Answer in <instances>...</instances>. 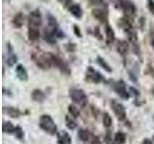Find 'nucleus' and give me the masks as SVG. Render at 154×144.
Returning <instances> with one entry per match:
<instances>
[{"label": "nucleus", "mask_w": 154, "mask_h": 144, "mask_svg": "<svg viewBox=\"0 0 154 144\" xmlns=\"http://www.w3.org/2000/svg\"><path fill=\"white\" fill-rule=\"evenodd\" d=\"M96 62H97V64H98V65L100 66V67H102V68L105 70V71H107V72H109V73H111V72L113 71V69H112V67H111L110 65H109V64L107 62H106L102 57H100V56H98L97 58H96Z\"/></svg>", "instance_id": "nucleus-19"}, {"label": "nucleus", "mask_w": 154, "mask_h": 144, "mask_svg": "<svg viewBox=\"0 0 154 144\" xmlns=\"http://www.w3.org/2000/svg\"><path fill=\"white\" fill-rule=\"evenodd\" d=\"M106 144H117L115 142L114 138H111L110 134H107V136H106Z\"/></svg>", "instance_id": "nucleus-32"}, {"label": "nucleus", "mask_w": 154, "mask_h": 144, "mask_svg": "<svg viewBox=\"0 0 154 144\" xmlns=\"http://www.w3.org/2000/svg\"><path fill=\"white\" fill-rule=\"evenodd\" d=\"M28 23H29V27L40 28V26L42 23V14L38 10H35V11H33L29 14Z\"/></svg>", "instance_id": "nucleus-6"}, {"label": "nucleus", "mask_w": 154, "mask_h": 144, "mask_svg": "<svg viewBox=\"0 0 154 144\" xmlns=\"http://www.w3.org/2000/svg\"><path fill=\"white\" fill-rule=\"evenodd\" d=\"M66 49L69 52H73L76 49V45L74 44V43L69 42V43H67V44H66Z\"/></svg>", "instance_id": "nucleus-27"}, {"label": "nucleus", "mask_w": 154, "mask_h": 144, "mask_svg": "<svg viewBox=\"0 0 154 144\" xmlns=\"http://www.w3.org/2000/svg\"><path fill=\"white\" fill-rule=\"evenodd\" d=\"M16 73L17 78L20 81H27L28 80V72L22 64H17L16 67Z\"/></svg>", "instance_id": "nucleus-15"}, {"label": "nucleus", "mask_w": 154, "mask_h": 144, "mask_svg": "<svg viewBox=\"0 0 154 144\" xmlns=\"http://www.w3.org/2000/svg\"><path fill=\"white\" fill-rule=\"evenodd\" d=\"M31 97L32 99L35 101V102H38V103H43L45 101V94L43 92L42 90L41 89H34L31 93Z\"/></svg>", "instance_id": "nucleus-14"}, {"label": "nucleus", "mask_w": 154, "mask_h": 144, "mask_svg": "<svg viewBox=\"0 0 154 144\" xmlns=\"http://www.w3.org/2000/svg\"><path fill=\"white\" fill-rule=\"evenodd\" d=\"M130 92H131L134 96H139L140 95V91L137 89V88H135L134 86H130Z\"/></svg>", "instance_id": "nucleus-31"}, {"label": "nucleus", "mask_w": 154, "mask_h": 144, "mask_svg": "<svg viewBox=\"0 0 154 144\" xmlns=\"http://www.w3.org/2000/svg\"><path fill=\"white\" fill-rule=\"evenodd\" d=\"M105 35H106V42H107L108 44H112L116 40V35H115L114 29L108 23L105 25Z\"/></svg>", "instance_id": "nucleus-11"}, {"label": "nucleus", "mask_w": 154, "mask_h": 144, "mask_svg": "<svg viewBox=\"0 0 154 144\" xmlns=\"http://www.w3.org/2000/svg\"><path fill=\"white\" fill-rule=\"evenodd\" d=\"M14 136H16L17 138L18 139H22L23 136H24V132H23V130L19 127V126H17L16 129H14Z\"/></svg>", "instance_id": "nucleus-26"}, {"label": "nucleus", "mask_w": 154, "mask_h": 144, "mask_svg": "<svg viewBox=\"0 0 154 144\" xmlns=\"http://www.w3.org/2000/svg\"><path fill=\"white\" fill-rule=\"evenodd\" d=\"M4 113H7L10 117L12 118H17L19 117V115H21V112L17 108L14 107H4L3 108Z\"/></svg>", "instance_id": "nucleus-17"}, {"label": "nucleus", "mask_w": 154, "mask_h": 144, "mask_svg": "<svg viewBox=\"0 0 154 144\" xmlns=\"http://www.w3.org/2000/svg\"><path fill=\"white\" fill-rule=\"evenodd\" d=\"M40 127L47 134H57V126L53 118L48 114H43L40 117Z\"/></svg>", "instance_id": "nucleus-2"}, {"label": "nucleus", "mask_w": 154, "mask_h": 144, "mask_svg": "<svg viewBox=\"0 0 154 144\" xmlns=\"http://www.w3.org/2000/svg\"><path fill=\"white\" fill-rule=\"evenodd\" d=\"M111 108H112L114 113L116 114V116H117V118L119 121L125 120V118H126V110H125V108L123 107L122 104L117 102L116 100H112V102H111Z\"/></svg>", "instance_id": "nucleus-5"}, {"label": "nucleus", "mask_w": 154, "mask_h": 144, "mask_svg": "<svg viewBox=\"0 0 154 144\" xmlns=\"http://www.w3.org/2000/svg\"><path fill=\"white\" fill-rule=\"evenodd\" d=\"M31 59L34 61L38 67H40L42 70H47L49 69L52 65V62L50 59L49 54L46 55L45 53H42L40 51L33 52L31 55Z\"/></svg>", "instance_id": "nucleus-1"}, {"label": "nucleus", "mask_w": 154, "mask_h": 144, "mask_svg": "<svg viewBox=\"0 0 154 144\" xmlns=\"http://www.w3.org/2000/svg\"><path fill=\"white\" fill-rule=\"evenodd\" d=\"M112 123H113V120H112V117L110 116L109 113L105 112L104 115H103V125L105 128H110L112 126Z\"/></svg>", "instance_id": "nucleus-24"}, {"label": "nucleus", "mask_w": 154, "mask_h": 144, "mask_svg": "<svg viewBox=\"0 0 154 144\" xmlns=\"http://www.w3.org/2000/svg\"><path fill=\"white\" fill-rule=\"evenodd\" d=\"M57 142L58 144H71L70 136L66 132H63L62 134L57 133Z\"/></svg>", "instance_id": "nucleus-18"}, {"label": "nucleus", "mask_w": 154, "mask_h": 144, "mask_svg": "<svg viewBox=\"0 0 154 144\" xmlns=\"http://www.w3.org/2000/svg\"><path fill=\"white\" fill-rule=\"evenodd\" d=\"M116 49L119 52V54L122 56H126L129 51V44L126 40H118L116 44Z\"/></svg>", "instance_id": "nucleus-10"}, {"label": "nucleus", "mask_w": 154, "mask_h": 144, "mask_svg": "<svg viewBox=\"0 0 154 144\" xmlns=\"http://www.w3.org/2000/svg\"><path fill=\"white\" fill-rule=\"evenodd\" d=\"M150 42H151L152 47L154 48V29H153L152 25H151V28H150Z\"/></svg>", "instance_id": "nucleus-30"}, {"label": "nucleus", "mask_w": 154, "mask_h": 144, "mask_svg": "<svg viewBox=\"0 0 154 144\" xmlns=\"http://www.w3.org/2000/svg\"><path fill=\"white\" fill-rule=\"evenodd\" d=\"M69 97L74 103L82 106V107H85L87 102H88V96L83 89L80 88H70Z\"/></svg>", "instance_id": "nucleus-3"}, {"label": "nucleus", "mask_w": 154, "mask_h": 144, "mask_svg": "<svg viewBox=\"0 0 154 144\" xmlns=\"http://www.w3.org/2000/svg\"><path fill=\"white\" fill-rule=\"evenodd\" d=\"M50 59L52 62V64H54L55 66H57L58 68L61 70V72H63L66 75H69L70 74V68L69 66L67 65L66 62L60 58L59 56H57L55 54H52V53H49Z\"/></svg>", "instance_id": "nucleus-4"}, {"label": "nucleus", "mask_w": 154, "mask_h": 144, "mask_svg": "<svg viewBox=\"0 0 154 144\" xmlns=\"http://www.w3.org/2000/svg\"><path fill=\"white\" fill-rule=\"evenodd\" d=\"M67 110H69V112L72 117H74V118L79 117L80 110L77 108V106H75L74 104H70L69 105V107H67Z\"/></svg>", "instance_id": "nucleus-20"}, {"label": "nucleus", "mask_w": 154, "mask_h": 144, "mask_svg": "<svg viewBox=\"0 0 154 144\" xmlns=\"http://www.w3.org/2000/svg\"><path fill=\"white\" fill-rule=\"evenodd\" d=\"M69 13L73 16L75 18L80 19L83 16V10H82L81 6L79 4H71L69 6Z\"/></svg>", "instance_id": "nucleus-13"}, {"label": "nucleus", "mask_w": 154, "mask_h": 144, "mask_svg": "<svg viewBox=\"0 0 154 144\" xmlns=\"http://www.w3.org/2000/svg\"><path fill=\"white\" fill-rule=\"evenodd\" d=\"M148 10L152 14H154V0H148Z\"/></svg>", "instance_id": "nucleus-29"}, {"label": "nucleus", "mask_w": 154, "mask_h": 144, "mask_svg": "<svg viewBox=\"0 0 154 144\" xmlns=\"http://www.w3.org/2000/svg\"><path fill=\"white\" fill-rule=\"evenodd\" d=\"M114 88L116 90V92L118 93V95L119 96L120 98L122 99H128L129 98V92H127L126 90V85H125V83L123 81H119L117 82V83L115 84V86Z\"/></svg>", "instance_id": "nucleus-8"}, {"label": "nucleus", "mask_w": 154, "mask_h": 144, "mask_svg": "<svg viewBox=\"0 0 154 144\" xmlns=\"http://www.w3.org/2000/svg\"><path fill=\"white\" fill-rule=\"evenodd\" d=\"M142 144H152V142H151L150 140H149V139L146 138V139H143V141Z\"/></svg>", "instance_id": "nucleus-36"}, {"label": "nucleus", "mask_w": 154, "mask_h": 144, "mask_svg": "<svg viewBox=\"0 0 154 144\" xmlns=\"http://www.w3.org/2000/svg\"><path fill=\"white\" fill-rule=\"evenodd\" d=\"M58 1L64 5V6H69V3L71 2V0H58Z\"/></svg>", "instance_id": "nucleus-33"}, {"label": "nucleus", "mask_w": 154, "mask_h": 144, "mask_svg": "<svg viewBox=\"0 0 154 144\" xmlns=\"http://www.w3.org/2000/svg\"><path fill=\"white\" fill-rule=\"evenodd\" d=\"M91 14H93V16L97 21H99L101 23H107V20H108L107 13H106L104 10L99 9V8H95L91 11Z\"/></svg>", "instance_id": "nucleus-9"}, {"label": "nucleus", "mask_w": 154, "mask_h": 144, "mask_svg": "<svg viewBox=\"0 0 154 144\" xmlns=\"http://www.w3.org/2000/svg\"><path fill=\"white\" fill-rule=\"evenodd\" d=\"M94 35L97 37L98 40H102V36H101V34H99V32H98V27L95 28V34H94Z\"/></svg>", "instance_id": "nucleus-35"}, {"label": "nucleus", "mask_w": 154, "mask_h": 144, "mask_svg": "<svg viewBox=\"0 0 154 144\" xmlns=\"http://www.w3.org/2000/svg\"><path fill=\"white\" fill-rule=\"evenodd\" d=\"M86 79H87V81L91 82V83L99 84L100 82L103 81L104 78H103L102 74H100L99 72L95 71L94 68H93V67H88V71H87Z\"/></svg>", "instance_id": "nucleus-7"}, {"label": "nucleus", "mask_w": 154, "mask_h": 144, "mask_svg": "<svg viewBox=\"0 0 154 144\" xmlns=\"http://www.w3.org/2000/svg\"><path fill=\"white\" fill-rule=\"evenodd\" d=\"M90 2L94 5H99L103 3V0H90Z\"/></svg>", "instance_id": "nucleus-34"}, {"label": "nucleus", "mask_w": 154, "mask_h": 144, "mask_svg": "<svg viewBox=\"0 0 154 144\" xmlns=\"http://www.w3.org/2000/svg\"><path fill=\"white\" fill-rule=\"evenodd\" d=\"M14 129H16V127L14 126L12 122L8 121V122H4V123H3L2 130H3V132H4V133L12 134V133H14Z\"/></svg>", "instance_id": "nucleus-23"}, {"label": "nucleus", "mask_w": 154, "mask_h": 144, "mask_svg": "<svg viewBox=\"0 0 154 144\" xmlns=\"http://www.w3.org/2000/svg\"><path fill=\"white\" fill-rule=\"evenodd\" d=\"M114 140L117 144H124L125 141H126V136L122 132H118L115 134Z\"/></svg>", "instance_id": "nucleus-21"}, {"label": "nucleus", "mask_w": 154, "mask_h": 144, "mask_svg": "<svg viewBox=\"0 0 154 144\" xmlns=\"http://www.w3.org/2000/svg\"><path fill=\"white\" fill-rule=\"evenodd\" d=\"M28 38L31 41H36L38 40L41 37L40 29L37 27H29L28 28Z\"/></svg>", "instance_id": "nucleus-16"}, {"label": "nucleus", "mask_w": 154, "mask_h": 144, "mask_svg": "<svg viewBox=\"0 0 154 144\" xmlns=\"http://www.w3.org/2000/svg\"><path fill=\"white\" fill-rule=\"evenodd\" d=\"M73 31H74L75 36H77L78 38H82V33L80 30V27L78 25H73Z\"/></svg>", "instance_id": "nucleus-28"}, {"label": "nucleus", "mask_w": 154, "mask_h": 144, "mask_svg": "<svg viewBox=\"0 0 154 144\" xmlns=\"http://www.w3.org/2000/svg\"><path fill=\"white\" fill-rule=\"evenodd\" d=\"M78 136L82 141H88L91 136V133L86 129H80L78 131Z\"/></svg>", "instance_id": "nucleus-22"}, {"label": "nucleus", "mask_w": 154, "mask_h": 144, "mask_svg": "<svg viewBox=\"0 0 154 144\" xmlns=\"http://www.w3.org/2000/svg\"><path fill=\"white\" fill-rule=\"evenodd\" d=\"M24 14L22 12H18L14 14V16L13 17V20H12V23H13V26L17 29H19L23 26L24 24Z\"/></svg>", "instance_id": "nucleus-12"}, {"label": "nucleus", "mask_w": 154, "mask_h": 144, "mask_svg": "<svg viewBox=\"0 0 154 144\" xmlns=\"http://www.w3.org/2000/svg\"><path fill=\"white\" fill-rule=\"evenodd\" d=\"M66 126L69 130H74L77 127V124L71 118H69V115H66Z\"/></svg>", "instance_id": "nucleus-25"}]
</instances>
